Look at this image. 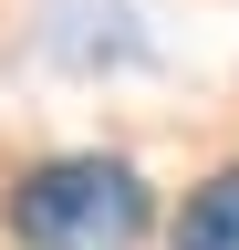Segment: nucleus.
Here are the masks:
<instances>
[{"label":"nucleus","mask_w":239,"mask_h":250,"mask_svg":"<svg viewBox=\"0 0 239 250\" xmlns=\"http://www.w3.org/2000/svg\"><path fill=\"white\" fill-rule=\"evenodd\" d=\"M0 219L21 250H135L156 229V188L125 156H42L11 177Z\"/></svg>","instance_id":"nucleus-1"},{"label":"nucleus","mask_w":239,"mask_h":250,"mask_svg":"<svg viewBox=\"0 0 239 250\" xmlns=\"http://www.w3.org/2000/svg\"><path fill=\"white\" fill-rule=\"evenodd\" d=\"M166 250H239V167L198 177L187 198L166 208Z\"/></svg>","instance_id":"nucleus-2"}]
</instances>
